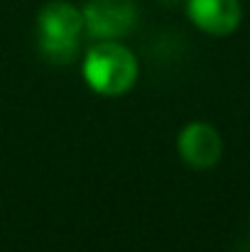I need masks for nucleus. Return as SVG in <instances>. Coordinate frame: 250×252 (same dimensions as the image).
Returning <instances> with one entry per match:
<instances>
[{
    "mask_svg": "<svg viewBox=\"0 0 250 252\" xmlns=\"http://www.w3.org/2000/svg\"><path fill=\"white\" fill-rule=\"evenodd\" d=\"M83 79L96 93L123 95L138 79V59L118 42H101L86 52Z\"/></svg>",
    "mask_w": 250,
    "mask_h": 252,
    "instance_id": "1",
    "label": "nucleus"
},
{
    "mask_svg": "<svg viewBox=\"0 0 250 252\" xmlns=\"http://www.w3.org/2000/svg\"><path fill=\"white\" fill-rule=\"evenodd\" d=\"M83 32V12L67 0L47 2L37 15V34L42 54L54 64H69L76 57Z\"/></svg>",
    "mask_w": 250,
    "mask_h": 252,
    "instance_id": "2",
    "label": "nucleus"
},
{
    "mask_svg": "<svg viewBox=\"0 0 250 252\" xmlns=\"http://www.w3.org/2000/svg\"><path fill=\"white\" fill-rule=\"evenodd\" d=\"M135 25L133 0H91L83 7V27L91 37L113 42L125 37Z\"/></svg>",
    "mask_w": 250,
    "mask_h": 252,
    "instance_id": "3",
    "label": "nucleus"
},
{
    "mask_svg": "<svg viewBox=\"0 0 250 252\" xmlns=\"http://www.w3.org/2000/svg\"><path fill=\"white\" fill-rule=\"evenodd\" d=\"M181 159L194 169H211L223 152L221 135L209 123H189L177 140Z\"/></svg>",
    "mask_w": 250,
    "mask_h": 252,
    "instance_id": "4",
    "label": "nucleus"
},
{
    "mask_svg": "<svg viewBox=\"0 0 250 252\" xmlns=\"http://www.w3.org/2000/svg\"><path fill=\"white\" fill-rule=\"evenodd\" d=\"M189 20L214 37H226L241 25V0H186Z\"/></svg>",
    "mask_w": 250,
    "mask_h": 252,
    "instance_id": "5",
    "label": "nucleus"
},
{
    "mask_svg": "<svg viewBox=\"0 0 250 252\" xmlns=\"http://www.w3.org/2000/svg\"><path fill=\"white\" fill-rule=\"evenodd\" d=\"M160 2H165V5H174L177 0H160Z\"/></svg>",
    "mask_w": 250,
    "mask_h": 252,
    "instance_id": "6",
    "label": "nucleus"
}]
</instances>
